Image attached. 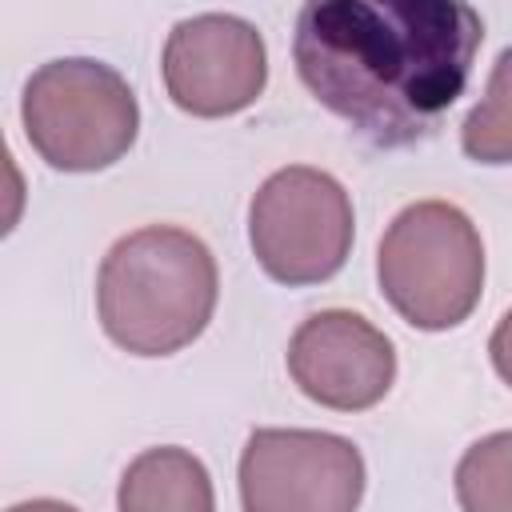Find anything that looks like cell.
Returning <instances> with one entry per match:
<instances>
[{"label": "cell", "mask_w": 512, "mask_h": 512, "mask_svg": "<svg viewBox=\"0 0 512 512\" xmlns=\"http://www.w3.org/2000/svg\"><path fill=\"white\" fill-rule=\"evenodd\" d=\"M480 44L468 0H304L292 64L360 140L404 148L432 136L464 96Z\"/></svg>", "instance_id": "6da1fadb"}, {"label": "cell", "mask_w": 512, "mask_h": 512, "mask_svg": "<svg viewBox=\"0 0 512 512\" xmlns=\"http://www.w3.org/2000/svg\"><path fill=\"white\" fill-rule=\"evenodd\" d=\"M220 272L208 244L172 224L120 236L96 272V316L128 356H172L212 320Z\"/></svg>", "instance_id": "7a4b0ae2"}, {"label": "cell", "mask_w": 512, "mask_h": 512, "mask_svg": "<svg viewBox=\"0 0 512 512\" xmlns=\"http://www.w3.org/2000/svg\"><path fill=\"white\" fill-rule=\"evenodd\" d=\"M380 292L420 332H448L472 316L484 292V244L464 208L416 200L392 216L376 252Z\"/></svg>", "instance_id": "3957f363"}, {"label": "cell", "mask_w": 512, "mask_h": 512, "mask_svg": "<svg viewBox=\"0 0 512 512\" xmlns=\"http://www.w3.org/2000/svg\"><path fill=\"white\" fill-rule=\"evenodd\" d=\"M32 152L56 172H100L128 156L140 132V104L128 80L88 56L40 64L20 100Z\"/></svg>", "instance_id": "277c9868"}, {"label": "cell", "mask_w": 512, "mask_h": 512, "mask_svg": "<svg viewBox=\"0 0 512 512\" xmlns=\"http://www.w3.org/2000/svg\"><path fill=\"white\" fill-rule=\"evenodd\" d=\"M356 236V216L344 184L308 164L272 172L248 204V244L256 264L288 288L332 280Z\"/></svg>", "instance_id": "5b68a950"}, {"label": "cell", "mask_w": 512, "mask_h": 512, "mask_svg": "<svg viewBox=\"0 0 512 512\" xmlns=\"http://www.w3.org/2000/svg\"><path fill=\"white\" fill-rule=\"evenodd\" d=\"M364 496V456L316 428H256L240 452L244 512H352Z\"/></svg>", "instance_id": "8992f818"}, {"label": "cell", "mask_w": 512, "mask_h": 512, "mask_svg": "<svg viewBox=\"0 0 512 512\" xmlns=\"http://www.w3.org/2000/svg\"><path fill=\"white\" fill-rule=\"evenodd\" d=\"M160 72L180 112L220 120L260 100L268 84V48L244 16L200 12L168 32Z\"/></svg>", "instance_id": "52a82bcc"}, {"label": "cell", "mask_w": 512, "mask_h": 512, "mask_svg": "<svg viewBox=\"0 0 512 512\" xmlns=\"http://www.w3.org/2000/svg\"><path fill=\"white\" fill-rule=\"evenodd\" d=\"M288 376L320 408L364 412L388 396L396 380V348L360 312L324 308L292 332Z\"/></svg>", "instance_id": "ba28073f"}, {"label": "cell", "mask_w": 512, "mask_h": 512, "mask_svg": "<svg viewBox=\"0 0 512 512\" xmlns=\"http://www.w3.org/2000/svg\"><path fill=\"white\" fill-rule=\"evenodd\" d=\"M116 504L124 512H212L216 496L208 468L192 452L164 444L140 452L124 468Z\"/></svg>", "instance_id": "9c48e42d"}, {"label": "cell", "mask_w": 512, "mask_h": 512, "mask_svg": "<svg viewBox=\"0 0 512 512\" xmlns=\"http://www.w3.org/2000/svg\"><path fill=\"white\" fill-rule=\"evenodd\" d=\"M460 148L476 164H512V48L496 56L484 96L464 116Z\"/></svg>", "instance_id": "30bf717a"}, {"label": "cell", "mask_w": 512, "mask_h": 512, "mask_svg": "<svg viewBox=\"0 0 512 512\" xmlns=\"http://www.w3.org/2000/svg\"><path fill=\"white\" fill-rule=\"evenodd\" d=\"M456 504L464 512H512V428L476 440L460 456Z\"/></svg>", "instance_id": "8fae6325"}, {"label": "cell", "mask_w": 512, "mask_h": 512, "mask_svg": "<svg viewBox=\"0 0 512 512\" xmlns=\"http://www.w3.org/2000/svg\"><path fill=\"white\" fill-rule=\"evenodd\" d=\"M488 356H492V368L496 376L512 388V308L500 316V324L492 328V340H488Z\"/></svg>", "instance_id": "7c38bea8"}]
</instances>
